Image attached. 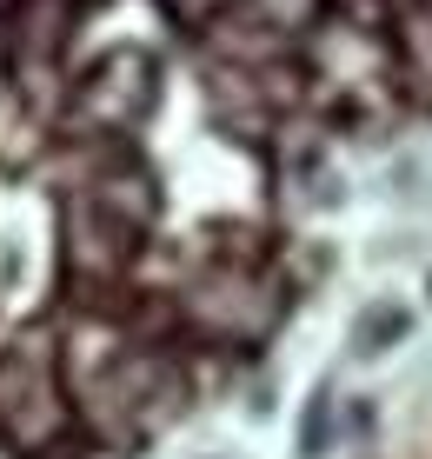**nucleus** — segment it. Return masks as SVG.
Instances as JSON below:
<instances>
[]
</instances>
